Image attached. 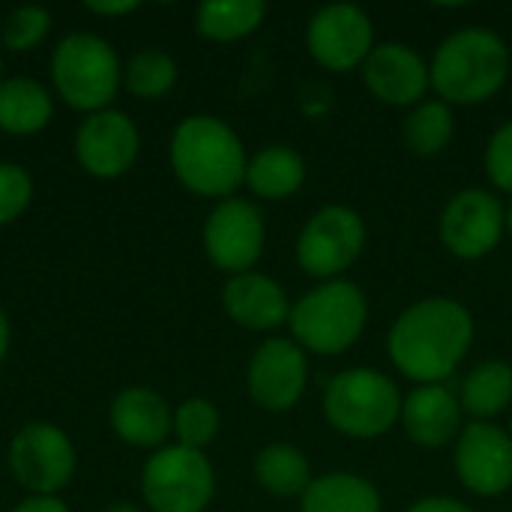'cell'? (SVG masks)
Segmentation results:
<instances>
[{"label": "cell", "mask_w": 512, "mask_h": 512, "mask_svg": "<svg viewBox=\"0 0 512 512\" xmlns=\"http://www.w3.org/2000/svg\"><path fill=\"white\" fill-rule=\"evenodd\" d=\"M477 327L471 309L456 297H423L399 312L387 333V357L417 387L447 384L471 354Z\"/></svg>", "instance_id": "cell-1"}, {"label": "cell", "mask_w": 512, "mask_h": 512, "mask_svg": "<svg viewBox=\"0 0 512 512\" xmlns=\"http://www.w3.org/2000/svg\"><path fill=\"white\" fill-rule=\"evenodd\" d=\"M510 45L489 27H459L432 54V90L447 105H483L510 78Z\"/></svg>", "instance_id": "cell-2"}, {"label": "cell", "mask_w": 512, "mask_h": 512, "mask_svg": "<svg viewBox=\"0 0 512 512\" xmlns=\"http://www.w3.org/2000/svg\"><path fill=\"white\" fill-rule=\"evenodd\" d=\"M246 147L219 117L192 114L171 135V168L177 180L201 198H234L246 183Z\"/></svg>", "instance_id": "cell-3"}, {"label": "cell", "mask_w": 512, "mask_h": 512, "mask_svg": "<svg viewBox=\"0 0 512 512\" xmlns=\"http://www.w3.org/2000/svg\"><path fill=\"white\" fill-rule=\"evenodd\" d=\"M369 324V297L351 279L318 282L297 303H291V339L318 357H339L351 351Z\"/></svg>", "instance_id": "cell-4"}, {"label": "cell", "mask_w": 512, "mask_h": 512, "mask_svg": "<svg viewBox=\"0 0 512 512\" xmlns=\"http://www.w3.org/2000/svg\"><path fill=\"white\" fill-rule=\"evenodd\" d=\"M402 390L399 384L369 366H354L336 372L324 387V420L333 432L354 441H378L402 417Z\"/></svg>", "instance_id": "cell-5"}, {"label": "cell", "mask_w": 512, "mask_h": 512, "mask_svg": "<svg viewBox=\"0 0 512 512\" xmlns=\"http://www.w3.org/2000/svg\"><path fill=\"white\" fill-rule=\"evenodd\" d=\"M120 75L114 48L93 33H72L54 48V87L78 111H105V105L117 96Z\"/></svg>", "instance_id": "cell-6"}, {"label": "cell", "mask_w": 512, "mask_h": 512, "mask_svg": "<svg viewBox=\"0 0 512 512\" xmlns=\"http://www.w3.org/2000/svg\"><path fill=\"white\" fill-rule=\"evenodd\" d=\"M366 243H369V228L354 207L324 204L306 219L294 252L306 276L318 282H333V279H345V273L360 261Z\"/></svg>", "instance_id": "cell-7"}, {"label": "cell", "mask_w": 512, "mask_h": 512, "mask_svg": "<svg viewBox=\"0 0 512 512\" xmlns=\"http://www.w3.org/2000/svg\"><path fill=\"white\" fill-rule=\"evenodd\" d=\"M141 492L153 512H204L216 495V474L201 450L174 444L147 459Z\"/></svg>", "instance_id": "cell-8"}, {"label": "cell", "mask_w": 512, "mask_h": 512, "mask_svg": "<svg viewBox=\"0 0 512 512\" xmlns=\"http://www.w3.org/2000/svg\"><path fill=\"white\" fill-rule=\"evenodd\" d=\"M438 234L453 258L480 261L501 246L507 234V207L483 186L459 189L441 210Z\"/></svg>", "instance_id": "cell-9"}, {"label": "cell", "mask_w": 512, "mask_h": 512, "mask_svg": "<svg viewBox=\"0 0 512 512\" xmlns=\"http://www.w3.org/2000/svg\"><path fill=\"white\" fill-rule=\"evenodd\" d=\"M375 45L372 15L357 3L321 6L306 24V51L327 72L360 69Z\"/></svg>", "instance_id": "cell-10"}, {"label": "cell", "mask_w": 512, "mask_h": 512, "mask_svg": "<svg viewBox=\"0 0 512 512\" xmlns=\"http://www.w3.org/2000/svg\"><path fill=\"white\" fill-rule=\"evenodd\" d=\"M246 387L261 411L288 414L306 396L309 354L291 336L264 339L249 360Z\"/></svg>", "instance_id": "cell-11"}, {"label": "cell", "mask_w": 512, "mask_h": 512, "mask_svg": "<svg viewBox=\"0 0 512 512\" xmlns=\"http://www.w3.org/2000/svg\"><path fill=\"white\" fill-rule=\"evenodd\" d=\"M267 243V225L258 204L249 198H225L204 222V252L222 273H249Z\"/></svg>", "instance_id": "cell-12"}, {"label": "cell", "mask_w": 512, "mask_h": 512, "mask_svg": "<svg viewBox=\"0 0 512 512\" xmlns=\"http://www.w3.org/2000/svg\"><path fill=\"white\" fill-rule=\"evenodd\" d=\"M453 471L477 498H501L512 489V438L498 423H465L453 444Z\"/></svg>", "instance_id": "cell-13"}, {"label": "cell", "mask_w": 512, "mask_h": 512, "mask_svg": "<svg viewBox=\"0 0 512 512\" xmlns=\"http://www.w3.org/2000/svg\"><path fill=\"white\" fill-rule=\"evenodd\" d=\"M9 471L27 492L54 495L75 474V447L51 423L24 426L9 444Z\"/></svg>", "instance_id": "cell-14"}, {"label": "cell", "mask_w": 512, "mask_h": 512, "mask_svg": "<svg viewBox=\"0 0 512 512\" xmlns=\"http://www.w3.org/2000/svg\"><path fill=\"white\" fill-rule=\"evenodd\" d=\"M366 90L390 108H414L432 90L429 60L408 42H378L360 66Z\"/></svg>", "instance_id": "cell-15"}, {"label": "cell", "mask_w": 512, "mask_h": 512, "mask_svg": "<svg viewBox=\"0 0 512 512\" xmlns=\"http://www.w3.org/2000/svg\"><path fill=\"white\" fill-rule=\"evenodd\" d=\"M399 426L405 438L423 450H444L456 444L465 429V411L459 393L447 384L414 387L402 402Z\"/></svg>", "instance_id": "cell-16"}, {"label": "cell", "mask_w": 512, "mask_h": 512, "mask_svg": "<svg viewBox=\"0 0 512 512\" xmlns=\"http://www.w3.org/2000/svg\"><path fill=\"white\" fill-rule=\"evenodd\" d=\"M75 153L93 177H120L138 156V129L123 111H96L81 123Z\"/></svg>", "instance_id": "cell-17"}, {"label": "cell", "mask_w": 512, "mask_h": 512, "mask_svg": "<svg viewBox=\"0 0 512 512\" xmlns=\"http://www.w3.org/2000/svg\"><path fill=\"white\" fill-rule=\"evenodd\" d=\"M222 306L234 324H240L243 330H255V333H270L288 324V315H291V300L285 288L276 279L255 273V270L228 279L222 291Z\"/></svg>", "instance_id": "cell-18"}, {"label": "cell", "mask_w": 512, "mask_h": 512, "mask_svg": "<svg viewBox=\"0 0 512 512\" xmlns=\"http://www.w3.org/2000/svg\"><path fill=\"white\" fill-rule=\"evenodd\" d=\"M111 429L132 447H159L174 432V414L159 393L129 387L111 402Z\"/></svg>", "instance_id": "cell-19"}, {"label": "cell", "mask_w": 512, "mask_h": 512, "mask_svg": "<svg viewBox=\"0 0 512 512\" xmlns=\"http://www.w3.org/2000/svg\"><path fill=\"white\" fill-rule=\"evenodd\" d=\"M300 512H384L378 486L354 471H330L300 495Z\"/></svg>", "instance_id": "cell-20"}, {"label": "cell", "mask_w": 512, "mask_h": 512, "mask_svg": "<svg viewBox=\"0 0 512 512\" xmlns=\"http://www.w3.org/2000/svg\"><path fill=\"white\" fill-rule=\"evenodd\" d=\"M306 183V159L288 144L258 150L246 165V186L261 201H285Z\"/></svg>", "instance_id": "cell-21"}, {"label": "cell", "mask_w": 512, "mask_h": 512, "mask_svg": "<svg viewBox=\"0 0 512 512\" xmlns=\"http://www.w3.org/2000/svg\"><path fill=\"white\" fill-rule=\"evenodd\" d=\"M459 402L471 423H492L495 417H501L507 408H512L510 363L498 357L477 363L459 387Z\"/></svg>", "instance_id": "cell-22"}, {"label": "cell", "mask_w": 512, "mask_h": 512, "mask_svg": "<svg viewBox=\"0 0 512 512\" xmlns=\"http://www.w3.org/2000/svg\"><path fill=\"white\" fill-rule=\"evenodd\" d=\"M255 480L267 495L300 498L315 480L306 453L294 444H267L255 456Z\"/></svg>", "instance_id": "cell-23"}, {"label": "cell", "mask_w": 512, "mask_h": 512, "mask_svg": "<svg viewBox=\"0 0 512 512\" xmlns=\"http://www.w3.org/2000/svg\"><path fill=\"white\" fill-rule=\"evenodd\" d=\"M51 120V96L33 78L0 81V129L12 135H33Z\"/></svg>", "instance_id": "cell-24"}, {"label": "cell", "mask_w": 512, "mask_h": 512, "mask_svg": "<svg viewBox=\"0 0 512 512\" xmlns=\"http://www.w3.org/2000/svg\"><path fill=\"white\" fill-rule=\"evenodd\" d=\"M267 18L261 0H207L195 12V30L210 42H237L255 33Z\"/></svg>", "instance_id": "cell-25"}, {"label": "cell", "mask_w": 512, "mask_h": 512, "mask_svg": "<svg viewBox=\"0 0 512 512\" xmlns=\"http://www.w3.org/2000/svg\"><path fill=\"white\" fill-rule=\"evenodd\" d=\"M456 135V114L453 105L444 99H423L405 114L402 138L414 156H438L450 147Z\"/></svg>", "instance_id": "cell-26"}, {"label": "cell", "mask_w": 512, "mask_h": 512, "mask_svg": "<svg viewBox=\"0 0 512 512\" xmlns=\"http://www.w3.org/2000/svg\"><path fill=\"white\" fill-rule=\"evenodd\" d=\"M126 87L141 96V99H159L165 96L174 81H177V63L171 60V54L147 48L141 54H135L126 66Z\"/></svg>", "instance_id": "cell-27"}, {"label": "cell", "mask_w": 512, "mask_h": 512, "mask_svg": "<svg viewBox=\"0 0 512 512\" xmlns=\"http://www.w3.org/2000/svg\"><path fill=\"white\" fill-rule=\"evenodd\" d=\"M219 423L222 420H219V411H216L213 402H207V399H186L174 411V435H177V444L204 453V447L216 441Z\"/></svg>", "instance_id": "cell-28"}, {"label": "cell", "mask_w": 512, "mask_h": 512, "mask_svg": "<svg viewBox=\"0 0 512 512\" xmlns=\"http://www.w3.org/2000/svg\"><path fill=\"white\" fill-rule=\"evenodd\" d=\"M51 27V15L42 6H18L3 24V45L12 51L36 48Z\"/></svg>", "instance_id": "cell-29"}, {"label": "cell", "mask_w": 512, "mask_h": 512, "mask_svg": "<svg viewBox=\"0 0 512 512\" xmlns=\"http://www.w3.org/2000/svg\"><path fill=\"white\" fill-rule=\"evenodd\" d=\"M483 165H486V177L498 192L512 195V120L501 123L483 153Z\"/></svg>", "instance_id": "cell-30"}, {"label": "cell", "mask_w": 512, "mask_h": 512, "mask_svg": "<svg viewBox=\"0 0 512 512\" xmlns=\"http://www.w3.org/2000/svg\"><path fill=\"white\" fill-rule=\"evenodd\" d=\"M33 195V183L30 174L21 165L12 162H0V225L18 219Z\"/></svg>", "instance_id": "cell-31"}, {"label": "cell", "mask_w": 512, "mask_h": 512, "mask_svg": "<svg viewBox=\"0 0 512 512\" xmlns=\"http://www.w3.org/2000/svg\"><path fill=\"white\" fill-rule=\"evenodd\" d=\"M405 512H474L465 501L459 498H450V495H426V498H417Z\"/></svg>", "instance_id": "cell-32"}, {"label": "cell", "mask_w": 512, "mask_h": 512, "mask_svg": "<svg viewBox=\"0 0 512 512\" xmlns=\"http://www.w3.org/2000/svg\"><path fill=\"white\" fill-rule=\"evenodd\" d=\"M12 512H69L63 501H57L54 495H30L27 501H21Z\"/></svg>", "instance_id": "cell-33"}, {"label": "cell", "mask_w": 512, "mask_h": 512, "mask_svg": "<svg viewBox=\"0 0 512 512\" xmlns=\"http://www.w3.org/2000/svg\"><path fill=\"white\" fill-rule=\"evenodd\" d=\"M90 12H102V15H123V12H132L135 3H87Z\"/></svg>", "instance_id": "cell-34"}, {"label": "cell", "mask_w": 512, "mask_h": 512, "mask_svg": "<svg viewBox=\"0 0 512 512\" xmlns=\"http://www.w3.org/2000/svg\"><path fill=\"white\" fill-rule=\"evenodd\" d=\"M6 348H9V324H6V315L0 309V360L6 357Z\"/></svg>", "instance_id": "cell-35"}, {"label": "cell", "mask_w": 512, "mask_h": 512, "mask_svg": "<svg viewBox=\"0 0 512 512\" xmlns=\"http://www.w3.org/2000/svg\"><path fill=\"white\" fill-rule=\"evenodd\" d=\"M105 512H141L138 507H132V504H114V507H108Z\"/></svg>", "instance_id": "cell-36"}, {"label": "cell", "mask_w": 512, "mask_h": 512, "mask_svg": "<svg viewBox=\"0 0 512 512\" xmlns=\"http://www.w3.org/2000/svg\"><path fill=\"white\" fill-rule=\"evenodd\" d=\"M507 234L512 237V201L507 204Z\"/></svg>", "instance_id": "cell-37"}, {"label": "cell", "mask_w": 512, "mask_h": 512, "mask_svg": "<svg viewBox=\"0 0 512 512\" xmlns=\"http://www.w3.org/2000/svg\"><path fill=\"white\" fill-rule=\"evenodd\" d=\"M507 432H510V438H512V417H510V429H507Z\"/></svg>", "instance_id": "cell-38"}]
</instances>
